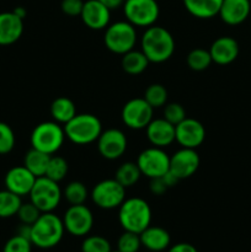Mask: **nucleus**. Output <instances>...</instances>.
I'll return each instance as SVG.
<instances>
[{"label": "nucleus", "mask_w": 251, "mask_h": 252, "mask_svg": "<svg viewBox=\"0 0 251 252\" xmlns=\"http://www.w3.org/2000/svg\"><path fill=\"white\" fill-rule=\"evenodd\" d=\"M140 51L145 54L150 63H164L174 54L175 39L169 30L153 25L147 27L142 34Z\"/></svg>", "instance_id": "nucleus-1"}, {"label": "nucleus", "mask_w": 251, "mask_h": 252, "mask_svg": "<svg viewBox=\"0 0 251 252\" xmlns=\"http://www.w3.org/2000/svg\"><path fill=\"white\" fill-rule=\"evenodd\" d=\"M65 228L63 219L59 218L53 212L42 213L39 218L31 225L32 245L42 250H48L58 245L63 239Z\"/></svg>", "instance_id": "nucleus-2"}, {"label": "nucleus", "mask_w": 251, "mask_h": 252, "mask_svg": "<svg viewBox=\"0 0 251 252\" xmlns=\"http://www.w3.org/2000/svg\"><path fill=\"white\" fill-rule=\"evenodd\" d=\"M118 221L123 230L140 234L152 223V208L140 197L126 198L118 207Z\"/></svg>", "instance_id": "nucleus-3"}, {"label": "nucleus", "mask_w": 251, "mask_h": 252, "mask_svg": "<svg viewBox=\"0 0 251 252\" xmlns=\"http://www.w3.org/2000/svg\"><path fill=\"white\" fill-rule=\"evenodd\" d=\"M65 138L76 145H88L95 143L102 133V123L91 113H76L66 125H64Z\"/></svg>", "instance_id": "nucleus-4"}, {"label": "nucleus", "mask_w": 251, "mask_h": 252, "mask_svg": "<svg viewBox=\"0 0 251 252\" xmlns=\"http://www.w3.org/2000/svg\"><path fill=\"white\" fill-rule=\"evenodd\" d=\"M65 140V132L56 121H47L37 125L31 133V145L33 149L54 155L61 150Z\"/></svg>", "instance_id": "nucleus-5"}, {"label": "nucleus", "mask_w": 251, "mask_h": 252, "mask_svg": "<svg viewBox=\"0 0 251 252\" xmlns=\"http://www.w3.org/2000/svg\"><path fill=\"white\" fill-rule=\"evenodd\" d=\"M103 42L108 51L123 56L134 49L137 43V30L127 20L113 22L105 29Z\"/></svg>", "instance_id": "nucleus-6"}, {"label": "nucleus", "mask_w": 251, "mask_h": 252, "mask_svg": "<svg viewBox=\"0 0 251 252\" xmlns=\"http://www.w3.org/2000/svg\"><path fill=\"white\" fill-rule=\"evenodd\" d=\"M30 202L34 204L42 213L53 212L59 206L63 197V191L58 182L46 176L37 177L30 192Z\"/></svg>", "instance_id": "nucleus-7"}, {"label": "nucleus", "mask_w": 251, "mask_h": 252, "mask_svg": "<svg viewBox=\"0 0 251 252\" xmlns=\"http://www.w3.org/2000/svg\"><path fill=\"white\" fill-rule=\"evenodd\" d=\"M123 12L134 27H150L159 19L160 7L157 0H126Z\"/></svg>", "instance_id": "nucleus-8"}, {"label": "nucleus", "mask_w": 251, "mask_h": 252, "mask_svg": "<svg viewBox=\"0 0 251 252\" xmlns=\"http://www.w3.org/2000/svg\"><path fill=\"white\" fill-rule=\"evenodd\" d=\"M94 203L101 209L118 208L126 199V189L115 179L102 180L94 186L90 193Z\"/></svg>", "instance_id": "nucleus-9"}, {"label": "nucleus", "mask_w": 251, "mask_h": 252, "mask_svg": "<svg viewBox=\"0 0 251 252\" xmlns=\"http://www.w3.org/2000/svg\"><path fill=\"white\" fill-rule=\"evenodd\" d=\"M137 165L142 175L148 179L162 177L170 167V157L164 148L150 147L143 150L137 158Z\"/></svg>", "instance_id": "nucleus-10"}, {"label": "nucleus", "mask_w": 251, "mask_h": 252, "mask_svg": "<svg viewBox=\"0 0 251 252\" xmlns=\"http://www.w3.org/2000/svg\"><path fill=\"white\" fill-rule=\"evenodd\" d=\"M62 219L66 233L76 238L86 236L94 226V214L85 204L70 206Z\"/></svg>", "instance_id": "nucleus-11"}, {"label": "nucleus", "mask_w": 251, "mask_h": 252, "mask_svg": "<svg viewBox=\"0 0 251 252\" xmlns=\"http://www.w3.org/2000/svg\"><path fill=\"white\" fill-rule=\"evenodd\" d=\"M154 108L143 97H135L125 103L121 112L123 123L130 129H145L152 122Z\"/></svg>", "instance_id": "nucleus-12"}, {"label": "nucleus", "mask_w": 251, "mask_h": 252, "mask_svg": "<svg viewBox=\"0 0 251 252\" xmlns=\"http://www.w3.org/2000/svg\"><path fill=\"white\" fill-rule=\"evenodd\" d=\"M199 164H201V158L196 149L181 148L170 157L169 171L181 181L193 176L198 170Z\"/></svg>", "instance_id": "nucleus-13"}, {"label": "nucleus", "mask_w": 251, "mask_h": 252, "mask_svg": "<svg viewBox=\"0 0 251 252\" xmlns=\"http://www.w3.org/2000/svg\"><path fill=\"white\" fill-rule=\"evenodd\" d=\"M97 143V150L103 159L117 160L127 150V137L125 133L117 128L102 130Z\"/></svg>", "instance_id": "nucleus-14"}, {"label": "nucleus", "mask_w": 251, "mask_h": 252, "mask_svg": "<svg viewBox=\"0 0 251 252\" xmlns=\"http://www.w3.org/2000/svg\"><path fill=\"white\" fill-rule=\"evenodd\" d=\"M206 139L204 126L194 118L186 117L182 122L175 126V142L181 148L197 149Z\"/></svg>", "instance_id": "nucleus-15"}, {"label": "nucleus", "mask_w": 251, "mask_h": 252, "mask_svg": "<svg viewBox=\"0 0 251 252\" xmlns=\"http://www.w3.org/2000/svg\"><path fill=\"white\" fill-rule=\"evenodd\" d=\"M80 17L86 27L100 31V30H105L110 25L111 10L101 4L98 0H86L84 1Z\"/></svg>", "instance_id": "nucleus-16"}, {"label": "nucleus", "mask_w": 251, "mask_h": 252, "mask_svg": "<svg viewBox=\"0 0 251 252\" xmlns=\"http://www.w3.org/2000/svg\"><path fill=\"white\" fill-rule=\"evenodd\" d=\"M37 177L24 165L11 167L5 175V189L20 197L29 196Z\"/></svg>", "instance_id": "nucleus-17"}, {"label": "nucleus", "mask_w": 251, "mask_h": 252, "mask_svg": "<svg viewBox=\"0 0 251 252\" xmlns=\"http://www.w3.org/2000/svg\"><path fill=\"white\" fill-rule=\"evenodd\" d=\"M145 133L153 147L166 148L175 142V126L164 118H153L145 128Z\"/></svg>", "instance_id": "nucleus-18"}, {"label": "nucleus", "mask_w": 251, "mask_h": 252, "mask_svg": "<svg viewBox=\"0 0 251 252\" xmlns=\"http://www.w3.org/2000/svg\"><path fill=\"white\" fill-rule=\"evenodd\" d=\"M212 61L218 65H228L239 56V43L230 36L218 37L209 47Z\"/></svg>", "instance_id": "nucleus-19"}, {"label": "nucleus", "mask_w": 251, "mask_h": 252, "mask_svg": "<svg viewBox=\"0 0 251 252\" xmlns=\"http://www.w3.org/2000/svg\"><path fill=\"white\" fill-rule=\"evenodd\" d=\"M250 12V0H223L218 15L224 24L236 26L243 24L249 17Z\"/></svg>", "instance_id": "nucleus-20"}, {"label": "nucleus", "mask_w": 251, "mask_h": 252, "mask_svg": "<svg viewBox=\"0 0 251 252\" xmlns=\"http://www.w3.org/2000/svg\"><path fill=\"white\" fill-rule=\"evenodd\" d=\"M24 20L12 11L0 12V46H9L21 38Z\"/></svg>", "instance_id": "nucleus-21"}, {"label": "nucleus", "mask_w": 251, "mask_h": 252, "mask_svg": "<svg viewBox=\"0 0 251 252\" xmlns=\"http://www.w3.org/2000/svg\"><path fill=\"white\" fill-rule=\"evenodd\" d=\"M142 246L150 252H162L170 248L171 236L166 229L161 226L149 225L139 234Z\"/></svg>", "instance_id": "nucleus-22"}, {"label": "nucleus", "mask_w": 251, "mask_h": 252, "mask_svg": "<svg viewBox=\"0 0 251 252\" xmlns=\"http://www.w3.org/2000/svg\"><path fill=\"white\" fill-rule=\"evenodd\" d=\"M185 9L197 19L207 20L217 16L223 0H182Z\"/></svg>", "instance_id": "nucleus-23"}, {"label": "nucleus", "mask_w": 251, "mask_h": 252, "mask_svg": "<svg viewBox=\"0 0 251 252\" xmlns=\"http://www.w3.org/2000/svg\"><path fill=\"white\" fill-rule=\"evenodd\" d=\"M51 115L57 123L66 125L76 115L75 103L65 96L57 97L51 105Z\"/></svg>", "instance_id": "nucleus-24"}, {"label": "nucleus", "mask_w": 251, "mask_h": 252, "mask_svg": "<svg viewBox=\"0 0 251 252\" xmlns=\"http://www.w3.org/2000/svg\"><path fill=\"white\" fill-rule=\"evenodd\" d=\"M149 63L150 62L142 51L132 49L122 56L121 66L129 75H139L143 71L147 70Z\"/></svg>", "instance_id": "nucleus-25"}, {"label": "nucleus", "mask_w": 251, "mask_h": 252, "mask_svg": "<svg viewBox=\"0 0 251 252\" xmlns=\"http://www.w3.org/2000/svg\"><path fill=\"white\" fill-rule=\"evenodd\" d=\"M49 159H51V155L31 148L25 155L24 166L30 170L36 177H42L46 175Z\"/></svg>", "instance_id": "nucleus-26"}, {"label": "nucleus", "mask_w": 251, "mask_h": 252, "mask_svg": "<svg viewBox=\"0 0 251 252\" xmlns=\"http://www.w3.org/2000/svg\"><path fill=\"white\" fill-rule=\"evenodd\" d=\"M140 177H142V172H140L137 162L133 161L123 162L115 172V180L120 182L125 189L134 186L139 181Z\"/></svg>", "instance_id": "nucleus-27"}, {"label": "nucleus", "mask_w": 251, "mask_h": 252, "mask_svg": "<svg viewBox=\"0 0 251 252\" xmlns=\"http://www.w3.org/2000/svg\"><path fill=\"white\" fill-rule=\"evenodd\" d=\"M21 204L20 196L6 189L0 191V218H11L16 216Z\"/></svg>", "instance_id": "nucleus-28"}, {"label": "nucleus", "mask_w": 251, "mask_h": 252, "mask_svg": "<svg viewBox=\"0 0 251 252\" xmlns=\"http://www.w3.org/2000/svg\"><path fill=\"white\" fill-rule=\"evenodd\" d=\"M89 193L85 185L80 181H71L65 186L63 191V197L70 206H76V204H85L88 201Z\"/></svg>", "instance_id": "nucleus-29"}, {"label": "nucleus", "mask_w": 251, "mask_h": 252, "mask_svg": "<svg viewBox=\"0 0 251 252\" xmlns=\"http://www.w3.org/2000/svg\"><path fill=\"white\" fill-rule=\"evenodd\" d=\"M187 65L193 71H203L209 68L213 61H212L211 53L208 49L194 48L187 54Z\"/></svg>", "instance_id": "nucleus-30"}, {"label": "nucleus", "mask_w": 251, "mask_h": 252, "mask_svg": "<svg viewBox=\"0 0 251 252\" xmlns=\"http://www.w3.org/2000/svg\"><path fill=\"white\" fill-rule=\"evenodd\" d=\"M68 170V161H66L63 157H59V155H51V159H49L48 166H47L46 175H44V176L59 184V182H61L62 180H64V177L66 176Z\"/></svg>", "instance_id": "nucleus-31"}, {"label": "nucleus", "mask_w": 251, "mask_h": 252, "mask_svg": "<svg viewBox=\"0 0 251 252\" xmlns=\"http://www.w3.org/2000/svg\"><path fill=\"white\" fill-rule=\"evenodd\" d=\"M145 101L152 106L153 108H160L166 105L167 102V90L161 84H152L145 90L144 96Z\"/></svg>", "instance_id": "nucleus-32"}, {"label": "nucleus", "mask_w": 251, "mask_h": 252, "mask_svg": "<svg viewBox=\"0 0 251 252\" xmlns=\"http://www.w3.org/2000/svg\"><path fill=\"white\" fill-rule=\"evenodd\" d=\"M110 241L101 235L86 236L81 243V252H111Z\"/></svg>", "instance_id": "nucleus-33"}, {"label": "nucleus", "mask_w": 251, "mask_h": 252, "mask_svg": "<svg viewBox=\"0 0 251 252\" xmlns=\"http://www.w3.org/2000/svg\"><path fill=\"white\" fill-rule=\"evenodd\" d=\"M142 248L139 234L132 231H123L117 241V250L120 252H138Z\"/></svg>", "instance_id": "nucleus-34"}, {"label": "nucleus", "mask_w": 251, "mask_h": 252, "mask_svg": "<svg viewBox=\"0 0 251 252\" xmlns=\"http://www.w3.org/2000/svg\"><path fill=\"white\" fill-rule=\"evenodd\" d=\"M15 133L7 123L0 122V155L9 154L15 147Z\"/></svg>", "instance_id": "nucleus-35"}, {"label": "nucleus", "mask_w": 251, "mask_h": 252, "mask_svg": "<svg viewBox=\"0 0 251 252\" xmlns=\"http://www.w3.org/2000/svg\"><path fill=\"white\" fill-rule=\"evenodd\" d=\"M162 113H164V117L162 118L174 126L179 125L180 122H182L186 118V111H185L184 106L177 102L166 103Z\"/></svg>", "instance_id": "nucleus-36"}, {"label": "nucleus", "mask_w": 251, "mask_h": 252, "mask_svg": "<svg viewBox=\"0 0 251 252\" xmlns=\"http://www.w3.org/2000/svg\"><path fill=\"white\" fill-rule=\"evenodd\" d=\"M32 243L30 239L24 238V236L14 235L6 241L4 245L2 252H31L32 251Z\"/></svg>", "instance_id": "nucleus-37"}, {"label": "nucleus", "mask_w": 251, "mask_h": 252, "mask_svg": "<svg viewBox=\"0 0 251 252\" xmlns=\"http://www.w3.org/2000/svg\"><path fill=\"white\" fill-rule=\"evenodd\" d=\"M42 214V212L34 206L32 202L29 203H22L21 207L19 208L16 216L19 217L20 221L22 224H27V225H32L37 219L39 218V216Z\"/></svg>", "instance_id": "nucleus-38"}, {"label": "nucleus", "mask_w": 251, "mask_h": 252, "mask_svg": "<svg viewBox=\"0 0 251 252\" xmlns=\"http://www.w3.org/2000/svg\"><path fill=\"white\" fill-rule=\"evenodd\" d=\"M83 0H62L61 9L68 16H80L83 10Z\"/></svg>", "instance_id": "nucleus-39"}, {"label": "nucleus", "mask_w": 251, "mask_h": 252, "mask_svg": "<svg viewBox=\"0 0 251 252\" xmlns=\"http://www.w3.org/2000/svg\"><path fill=\"white\" fill-rule=\"evenodd\" d=\"M150 192L155 196H161L169 189L167 185L165 184L162 177H157V179H150Z\"/></svg>", "instance_id": "nucleus-40"}, {"label": "nucleus", "mask_w": 251, "mask_h": 252, "mask_svg": "<svg viewBox=\"0 0 251 252\" xmlns=\"http://www.w3.org/2000/svg\"><path fill=\"white\" fill-rule=\"evenodd\" d=\"M167 252H198L193 245L188 243H177L175 245L170 246Z\"/></svg>", "instance_id": "nucleus-41"}, {"label": "nucleus", "mask_w": 251, "mask_h": 252, "mask_svg": "<svg viewBox=\"0 0 251 252\" xmlns=\"http://www.w3.org/2000/svg\"><path fill=\"white\" fill-rule=\"evenodd\" d=\"M101 4L105 5L106 7H108L110 10H115L118 9L120 6H122L125 0H98Z\"/></svg>", "instance_id": "nucleus-42"}, {"label": "nucleus", "mask_w": 251, "mask_h": 252, "mask_svg": "<svg viewBox=\"0 0 251 252\" xmlns=\"http://www.w3.org/2000/svg\"><path fill=\"white\" fill-rule=\"evenodd\" d=\"M12 12H14L15 15H17V16H19L20 19H22V20H24L25 17H26V15H27L26 9H25V7H22V6L15 7V9L12 10Z\"/></svg>", "instance_id": "nucleus-43"}, {"label": "nucleus", "mask_w": 251, "mask_h": 252, "mask_svg": "<svg viewBox=\"0 0 251 252\" xmlns=\"http://www.w3.org/2000/svg\"><path fill=\"white\" fill-rule=\"evenodd\" d=\"M111 252H120L118 250H116V251H111Z\"/></svg>", "instance_id": "nucleus-44"}, {"label": "nucleus", "mask_w": 251, "mask_h": 252, "mask_svg": "<svg viewBox=\"0 0 251 252\" xmlns=\"http://www.w3.org/2000/svg\"><path fill=\"white\" fill-rule=\"evenodd\" d=\"M125 1H126V0H125Z\"/></svg>", "instance_id": "nucleus-45"}, {"label": "nucleus", "mask_w": 251, "mask_h": 252, "mask_svg": "<svg viewBox=\"0 0 251 252\" xmlns=\"http://www.w3.org/2000/svg\"><path fill=\"white\" fill-rule=\"evenodd\" d=\"M250 1H251V0H250Z\"/></svg>", "instance_id": "nucleus-46"}]
</instances>
